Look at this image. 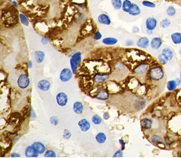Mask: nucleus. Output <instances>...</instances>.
Returning a JSON list of instances; mask_svg holds the SVG:
<instances>
[{"mask_svg":"<svg viewBox=\"0 0 181 158\" xmlns=\"http://www.w3.org/2000/svg\"><path fill=\"white\" fill-rule=\"evenodd\" d=\"M171 24V20H169L168 18H165L160 22V26L163 29H165V28H168Z\"/></svg>","mask_w":181,"mask_h":158,"instance_id":"nucleus-30","label":"nucleus"},{"mask_svg":"<svg viewBox=\"0 0 181 158\" xmlns=\"http://www.w3.org/2000/svg\"><path fill=\"white\" fill-rule=\"evenodd\" d=\"M81 61V52H77L72 57L70 60L71 68H72V72L75 74L77 72V69Z\"/></svg>","mask_w":181,"mask_h":158,"instance_id":"nucleus-2","label":"nucleus"},{"mask_svg":"<svg viewBox=\"0 0 181 158\" xmlns=\"http://www.w3.org/2000/svg\"><path fill=\"white\" fill-rule=\"evenodd\" d=\"M150 141L153 142L155 145H159V144H162L163 142V139L161 138V136L158 135H153L152 136L150 139Z\"/></svg>","mask_w":181,"mask_h":158,"instance_id":"nucleus-28","label":"nucleus"},{"mask_svg":"<svg viewBox=\"0 0 181 158\" xmlns=\"http://www.w3.org/2000/svg\"><path fill=\"white\" fill-rule=\"evenodd\" d=\"M158 60L162 65H166L167 63H168V62H169V61H168V60L167 59V58L165 57L162 53L159 55Z\"/></svg>","mask_w":181,"mask_h":158,"instance_id":"nucleus-32","label":"nucleus"},{"mask_svg":"<svg viewBox=\"0 0 181 158\" xmlns=\"http://www.w3.org/2000/svg\"><path fill=\"white\" fill-rule=\"evenodd\" d=\"M119 143H120V145H121V148H122V150L123 151V150L125 149V145H126L125 142H124V141L122 139H119Z\"/></svg>","mask_w":181,"mask_h":158,"instance_id":"nucleus-41","label":"nucleus"},{"mask_svg":"<svg viewBox=\"0 0 181 158\" xmlns=\"http://www.w3.org/2000/svg\"><path fill=\"white\" fill-rule=\"evenodd\" d=\"M35 57L36 62L39 63H42L45 57V53L42 50H38L35 53Z\"/></svg>","mask_w":181,"mask_h":158,"instance_id":"nucleus-22","label":"nucleus"},{"mask_svg":"<svg viewBox=\"0 0 181 158\" xmlns=\"http://www.w3.org/2000/svg\"><path fill=\"white\" fill-rule=\"evenodd\" d=\"M149 75L151 80L155 81H158L162 80L164 78L165 72L163 70V68L159 66V65H156L154 66L149 69Z\"/></svg>","mask_w":181,"mask_h":158,"instance_id":"nucleus-1","label":"nucleus"},{"mask_svg":"<svg viewBox=\"0 0 181 158\" xmlns=\"http://www.w3.org/2000/svg\"><path fill=\"white\" fill-rule=\"evenodd\" d=\"M102 118H101V117L98 115H94L92 118V121L93 122V124H96V125H99V124H100L101 123H102Z\"/></svg>","mask_w":181,"mask_h":158,"instance_id":"nucleus-33","label":"nucleus"},{"mask_svg":"<svg viewBox=\"0 0 181 158\" xmlns=\"http://www.w3.org/2000/svg\"><path fill=\"white\" fill-rule=\"evenodd\" d=\"M132 3L131 1L129 0H124L122 2V9L124 12H126V13H129L130 10V8H131Z\"/></svg>","mask_w":181,"mask_h":158,"instance_id":"nucleus-24","label":"nucleus"},{"mask_svg":"<svg viewBox=\"0 0 181 158\" xmlns=\"http://www.w3.org/2000/svg\"><path fill=\"white\" fill-rule=\"evenodd\" d=\"M72 70L71 69H63L60 72V75H59V79L62 81V82H67L69 81V80H71V78H72Z\"/></svg>","mask_w":181,"mask_h":158,"instance_id":"nucleus-4","label":"nucleus"},{"mask_svg":"<svg viewBox=\"0 0 181 158\" xmlns=\"http://www.w3.org/2000/svg\"><path fill=\"white\" fill-rule=\"evenodd\" d=\"M41 41H42V45H47L48 43V42H49V39L46 36H44V37L42 38V40Z\"/></svg>","mask_w":181,"mask_h":158,"instance_id":"nucleus-40","label":"nucleus"},{"mask_svg":"<svg viewBox=\"0 0 181 158\" xmlns=\"http://www.w3.org/2000/svg\"><path fill=\"white\" fill-rule=\"evenodd\" d=\"M123 157V153H122V150H118L114 153L113 157Z\"/></svg>","mask_w":181,"mask_h":158,"instance_id":"nucleus-37","label":"nucleus"},{"mask_svg":"<svg viewBox=\"0 0 181 158\" xmlns=\"http://www.w3.org/2000/svg\"><path fill=\"white\" fill-rule=\"evenodd\" d=\"M109 78V75H105V74H97V75H95L94 77V80H95V82L97 84L102 83V82H105V81L108 80V78Z\"/></svg>","mask_w":181,"mask_h":158,"instance_id":"nucleus-20","label":"nucleus"},{"mask_svg":"<svg viewBox=\"0 0 181 158\" xmlns=\"http://www.w3.org/2000/svg\"><path fill=\"white\" fill-rule=\"evenodd\" d=\"M142 5L144 6H145V7H147V8H156V4L155 3L152 2H149V1H143L142 2Z\"/></svg>","mask_w":181,"mask_h":158,"instance_id":"nucleus-34","label":"nucleus"},{"mask_svg":"<svg viewBox=\"0 0 181 158\" xmlns=\"http://www.w3.org/2000/svg\"><path fill=\"white\" fill-rule=\"evenodd\" d=\"M32 146L35 149V151H37L39 154H44L45 150H46L45 145L40 142H35L32 145Z\"/></svg>","mask_w":181,"mask_h":158,"instance_id":"nucleus-12","label":"nucleus"},{"mask_svg":"<svg viewBox=\"0 0 181 158\" xmlns=\"http://www.w3.org/2000/svg\"><path fill=\"white\" fill-rule=\"evenodd\" d=\"M177 81L171 80L170 81H168V84H167V89H168L169 91H174V90L177 88Z\"/></svg>","mask_w":181,"mask_h":158,"instance_id":"nucleus-25","label":"nucleus"},{"mask_svg":"<svg viewBox=\"0 0 181 158\" xmlns=\"http://www.w3.org/2000/svg\"><path fill=\"white\" fill-rule=\"evenodd\" d=\"M38 88L42 91H48L50 88V83L48 80H41L38 83Z\"/></svg>","mask_w":181,"mask_h":158,"instance_id":"nucleus-11","label":"nucleus"},{"mask_svg":"<svg viewBox=\"0 0 181 158\" xmlns=\"http://www.w3.org/2000/svg\"><path fill=\"white\" fill-rule=\"evenodd\" d=\"M149 44H150V42H149V40L148 38L141 37V38H140L138 41H137L136 45L138 47L146 49L149 47Z\"/></svg>","mask_w":181,"mask_h":158,"instance_id":"nucleus-8","label":"nucleus"},{"mask_svg":"<svg viewBox=\"0 0 181 158\" xmlns=\"http://www.w3.org/2000/svg\"><path fill=\"white\" fill-rule=\"evenodd\" d=\"M39 153L35 151L34 148L31 146L26 147V151H25V155L27 157H39Z\"/></svg>","mask_w":181,"mask_h":158,"instance_id":"nucleus-9","label":"nucleus"},{"mask_svg":"<svg viewBox=\"0 0 181 158\" xmlns=\"http://www.w3.org/2000/svg\"><path fill=\"white\" fill-rule=\"evenodd\" d=\"M98 20L99 23L104 25H110L111 23V18L106 14H101L98 17Z\"/></svg>","mask_w":181,"mask_h":158,"instance_id":"nucleus-13","label":"nucleus"},{"mask_svg":"<svg viewBox=\"0 0 181 158\" xmlns=\"http://www.w3.org/2000/svg\"><path fill=\"white\" fill-rule=\"evenodd\" d=\"M180 81H181V71H180Z\"/></svg>","mask_w":181,"mask_h":158,"instance_id":"nucleus-50","label":"nucleus"},{"mask_svg":"<svg viewBox=\"0 0 181 158\" xmlns=\"http://www.w3.org/2000/svg\"><path fill=\"white\" fill-rule=\"evenodd\" d=\"M163 45V39L160 37L153 38L150 42V46L153 50H159Z\"/></svg>","mask_w":181,"mask_h":158,"instance_id":"nucleus-7","label":"nucleus"},{"mask_svg":"<svg viewBox=\"0 0 181 158\" xmlns=\"http://www.w3.org/2000/svg\"><path fill=\"white\" fill-rule=\"evenodd\" d=\"M106 135L104 132H99L96 135V139L97 142L99 144L104 143V142L106 141Z\"/></svg>","mask_w":181,"mask_h":158,"instance_id":"nucleus-27","label":"nucleus"},{"mask_svg":"<svg viewBox=\"0 0 181 158\" xmlns=\"http://www.w3.org/2000/svg\"><path fill=\"white\" fill-rule=\"evenodd\" d=\"M111 4L116 10H119L122 5V0H111Z\"/></svg>","mask_w":181,"mask_h":158,"instance_id":"nucleus-29","label":"nucleus"},{"mask_svg":"<svg viewBox=\"0 0 181 158\" xmlns=\"http://www.w3.org/2000/svg\"><path fill=\"white\" fill-rule=\"evenodd\" d=\"M179 157H181V151H180V156H179Z\"/></svg>","mask_w":181,"mask_h":158,"instance_id":"nucleus-51","label":"nucleus"},{"mask_svg":"<svg viewBox=\"0 0 181 158\" xmlns=\"http://www.w3.org/2000/svg\"><path fill=\"white\" fill-rule=\"evenodd\" d=\"M11 157H20V154H17V153H13V154H12Z\"/></svg>","mask_w":181,"mask_h":158,"instance_id":"nucleus-46","label":"nucleus"},{"mask_svg":"<svg viewBox=\"0 0 181 158\" xmlns=\"http://www.w3.org/2000/svg\"><path fill=\"white\" fill-rule=\"evenodd\" d=\"M141 124L144 129H150L153 125V121L148 118H144L141 120Z\"/></svg>","mask_w":181,"mask_h":158,"instance_id":"nucleus-21","label":"nucleus"},{"mask_svg":"<svg viewBox=\"0 0 181 158\" xmlns=\"http://www.w3.org/2000/svg\"><path fill=\"white\" fill-rule=\"evenodd\" d=\"M171 39L174 45H180L181 44V33L179 32L172 33L171 35Z\"/></svg>","mask_w":181,"mask_h":158,"instance_id":"nucleus-18","label":"nucleus"},{"mask_svg":"<svg viewBox=\"0 0 181 158\" xmlns=\"http://www.w3.org/2000/svg\"><path fill=\"white\" fill-rule=\"evenodd\" d=\"M157 20L153 17H147L145 22V26L147 30L153 31L157 26Z\"/></svg>","mask_w":181,"mask_h":158,"instance_id":"nucleus-5","label":"nucleus"},{"mask_svg":"<svg viewBox=\"0 0 181 158\" xmlns=\"http://www.w3.org/2000/svg\"><path fill=\"white\" fill-rule=\"evenodd\" d=\"M147 69H148V65L141 64L140 65V66H137V67L135 69V70H134V72H135L136 74H138V75H142L146 73Z\"/></svg>","mask_w":181,"mask_h":158,"instance_id":"nucleus-14","label":"nucleus"},{"mask_svg":"<svg viewBox=\"0 0 181 158\" xmlns=\"http://www.w3.org/2000/svg\"><path fill=\"white\" fill-rule=\"evenodd\" d=\"M138 31H139V28H138V26H135L132 28V32H133V33H138Z\"/></svg>","mask_w":181,"mask_h":158,"instance_id":"nucleus-45","label":"nucleus"},{"mask_svg":"<svg viewBox=\"0 0 181 158\" xmlns=\"http://www.w3.org/2000/svg\"><path fill=\"white\" fill-rule=\"evenodd\" d=\"M104 119L105 120H108L110 118V115L109 113H108V112H105V113H104Z\"/></svg>","mask_w":181,"mask_h":158,"instance_id":"nucleus-42","label":"nucleus"},{"mask_svg":"<svg viewBox=\"0 0 181 158\" xmlns=\"http://www.w3.org/2000/svg\"><path fill=\"white\" fill-rule=\"evenodd\" d=\"M93 38H94V39H95V40H100V39H102V34H101L100 32L97 31L96 33L94 34Z\"/></svg>","mask_w":181,"mask_h":158,"instance_id":"nucleus-39","label":"nucleus"},{"mask_svg":"<svg viewBox=\"0 0 181 158\" xmlns=\"http://www.w3.org/2000/svg\"><path fill=\"white\" fill-rule=\"evenodd\" d=\"M30 113H31V118H36V116H35V112H34V111H33V109L32 108H31V109H30Z\"/></svg>","mask_w":181,"mask_h":158,"instance_id":"nucleus-44","label":"nucleus"},{"mask_svg":"<svg viewBox=\"0 0 181 158\" xmlns=\"http://www.w3.org/2000/svg\"><path fill=\"white\" fill-rule=\"evenodd\" d=\"M12 3H13V5H15V8H17V4L16 2H15V1H12Z\"/></svg>","mask_w":181,"mask_h":158,"instance_id":"nucleus-47","label":"nucleus"},{"mask_svg":"<svg viewBox=\"0 0 181 158\" xmlns=\"http://www.w3.org/2000/svg\"><path fill=\"white\" fill-rule=\"evenodd\" d=\"M45 157H56V153L54 152L52 150H48V151L45 152Z\"/></svg>","mask_w":181,"mask_h":158,"instance_id":"nucleus-35","label":"nucleus"},{"mask_svg":"<svg viewBox=\"0 0 181 158\" xmlns=\"http://www.w3.org/2000/svg\"><path fill=\"white\" fill-rule=\"evenodd\" d=\"M96 98L99 100H107L109 98V94L106 90L101 89L99 90L98 94L96 96Z\"/></svg>","mask_w":181,"mask_h":158,"instance_id":"nucleus-16","label":"nucleus"},{"mask_svg":"<svg viewBox=\"0 0 181 158\" xmlns=\"http://www.w3.org/2000/svg\"><path fill=\"white\" fill-rule=\"evenodd\" d=\"M133 41L132 40H128L126 42V45H127V46H132V45H133Z\"/></svg>","mask_w":181,"mask_h":158,"instance_id":"nucleus-43","label":"nucleus"},{"mask_svg":"<svg viewBox=\"0 0 181 158\" xmlns=\"http://www.w3.org/2000/svg\"><path fill=\"white\" fill-rule=\"evenodd\" d=\"M50 123H51L53 125L56 126L58 125V124H59V120H58V118H56V116H53L50 118Z\"/></svg>","mask_w":181,"mask_h":158,"instance_id":"nucleus-36","label":"nucleus"},{"mask_svg":"<svg viewBox=\"0 0 181 158\" xmlns=\"http://www.w3.org/2000/svg\"><path fill=\"white\" fill-rule=\"evenodd\" d=\"M83 105L81 102H75L73 105V111L77 115H81L83 112Z\"/></svg>","mask_w":181,"mask_h":158,"instance_id":"nucleus-19","label":"nucleus"},{"mask_svg":"<svg viewBox=\"0 0 181 158\" xmlns=\"http://www.w3.org/2000/svg\"><path fill=\"white\" fill-rule=\"evenodd\" d=\"M176 13H177V10H176L175 8L172 5H170L166 9V14L168 17H173L176 15Z\"/></svg>","mask_w":181,"mask_h":158,"instance_id":"nucleus-26","label":"nucleus"},{"mask_svg":"<svg viewBox=\"0 0 181 158\" xmlns=\"http://www.w3.org/2000/svg\"><path fill=\"white\" fill-rule=\"evenodd\" d=\"M8 1H9V2H12V0H8Z\"/></svg>","mask_w":181,"mask_h":158,"instance_id":"nucleus-52","label":"nucleus"},{"mask_svg":"<svg viewBox=\"0 0 181 158\" xmlns=\"http://www.w3.org/2000/svg\"><path fill=\"white\" fill-rule=\"evenodd\" d=\"M147 33H148L149 35H152V34H153V32L151 31V30H147Z\"/></svg>","mask_w":181,"mask_h":158,"instance_id":"nucleus-49","label":"nucleus"},{"mask_svg":"<svg viewBox=\"0 0 181 158\" xmlns=\"http://www.w3.org/2000/svg\"><path fill=\"white\" fill-rule=\"evenodd\" d=\"M141 9H140L139 6L137 4H135V3H132L129 14L132 16H138L141 15Z\"/></svg>","mask_w":181,"mask_h":158,"instance_id":"nucleus-15","label":"nucleus"},{"mask_svg":"<svg viewBox=\"0 0 181 158\" xmlns=\"http://www.w3.org/2000/svg\"><path fill=\"white\" fill-rule=\"evenodd\" d=\"M162 53L168 60V61H171L174 57V53L173 50L170 47H164L162 50Z\"/></svg>","mask_w":181,"mask_h":158,"instance_id":"nucleus-10","label":"nucleus"},{"mask_svg":"<svg viewBox=\"0 0 181 158\" xmlns=\"http://www.w3.org/2000/svg\"><path fill=\"white\" fill-rule=\"evenodd\" d=\"M102 42H103V44H105V45H114L117 43L118 40L116 39V38L107 37V38H105V39L102 40Z\"/></svg>","mask_w":181,"mask_h":158,"instance_id":"nucleus-23","label":"nucleus"},{"mask_svg":"<svg viewBox=\"0 0 181 158\" xmlns=\"http://www.w3.org/2000/svg\"><path fill=\"white\" fill-rule=\"evenodd\" d=\"M71 136H72V134H71V132H69V130H67V129H65V130H64V132H63L64 139H69Z\"/></svg>","mask_w":181,"mask_h":158,"instance_id":"nucleus-38","label":"nucleus"},{"mask_svg":"<svg viewBox=\"0 0 181 158\" xmlns=\"http://www.w3.org/2000/svg\"><path fill=\"white\" fill-rule=\"evenodd\" d=\"M19 16H20V22H21L23 25H25V26H29V20H28L27 17H26V16L22 13H20V15H19Z\"/></svg>","mask_w":181,"mask_h":158,"instance_id":"nucleus-31","label":"nucleus"},{"mask_svg":"<svg viewBox=\"0 0 181 158\" xmlns=\"http://www.w3.org/2000/svg\"><path fill=\"white\" fill-rule=\"evenodd\" d=\"M78 126L81 128V130L83 132H86L90 128V124H89V121L86 119H82L78 122Z\"/></svg>","mask_w":181,"mask_h":158,"instance_id":"nucleus-17","label":"nucleus"},{"mask_svg":"<svg viewBox=\"0 0 181 158\" xmlns=\"http://www.w3.org/2000/svg\"><path fill=\"white\" fill-rule=\"evenodd\" d=\"M56 102L60 106H65L68 102V96L65 93H59L56 96Z\"/></svg>","mask_w":181,"mask_h":158,"instance_id":"nucleus-6","label":"nucleus"},{"mask_svg":"<svg viewBox=\"0 0 181 158\" xmlns=\"http://www.w3.org/2000/svg\"><path fill=\"white\" fill-rule=\"evenodd\" d=\"M32 62L31 60L29 61V67L32 68Z\"/></svg>","mask_w":181,"mask_h":158,"instance_id":"nucleus-48","label":"nucleus"},{"mask_svg":"<svg viewBox=\"0 0 181 158\" xmlns=\"http://www.w3.org/2000/svg\"><path fill=\"white\" fill-rule=\"evenodd\" d=\"M17 85L21 89H26L29 85V79L26 75H21L17 79Z\"/></svg>","mask_w":181,"mask_h":158,"instance_id":"nucleus-3","label":"nucleus"}]
</instances>
